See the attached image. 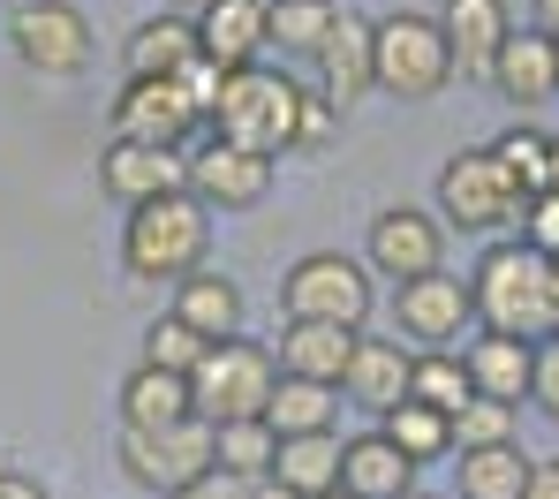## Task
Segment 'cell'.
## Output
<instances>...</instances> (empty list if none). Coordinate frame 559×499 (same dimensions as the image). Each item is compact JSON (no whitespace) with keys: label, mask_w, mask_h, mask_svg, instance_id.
<instances>
[{"label":"cell","mask_w":559,"mask_h":499,"mask_svg":"<svg viewBox=\"0 0 559 499\" xmlns=\"http://www.w3.org/2000/svg\"><path fill=\"white\" fill-rule=\"evenodd\" d=\"M371 302H378L371 265H364V258H341V250H310V258H295V265L280 273V310H287V318H325V325L364 333Z\"/></svg>","instance_id":"cell-6"},{"label":"cell","mask_w":559,"mask_h":499,"mask_svg":"<svg viewBox=\"0 0 559 499\" xmlns=\"http://www.w3.org/2000/svg\"><path fill=\"white\" fill-rule=\"evenodd\" d=\"M273 454H280V431L265 424V416H242V424H212V470L265 485V477H273Z\"/></svg>","instance_id":"cell-30"},{"label":"cell","mask_w":559,"mask_h":499,"mask_svg":"<svg viewBox=\"0 0 559 499\" xmlns=\"http://www.w3.org/2000/svg\"><path fill=\"white\" fill-rule=\"evenodd\" d=\"M114 462H121V477H129L136 492L175 499L212 470V424L189 416V424H159V431H121Z\"/></svg>","instance_id":"cell-7"},{"label":"cell","mask_w":559,"mask_h":499,"mask_svg":"<svg viewBox=\"0 0 559 499\" xmlns=\"http://www.w3.org/2000/svg\"><path fill=\"white\" fill-rule=\"evenodd\" d=\"M491 92L514 106V114H537L545 99H559V38L537 23H514V38L499 46L491 61Z\"/></svg>","instance_id":"cell-16"},{"label":"cell","mask_w":559,"mask_h":499,"mask_svg":"<svg viewBox=\"0 0 559 499\" xmlns=\"http://www.w3.org/2000/svg\"><path fill=\"white\" fill-rule=\"evenodd\" d=\"M552 198H559V129H552Z\"/></svg>","instance_id":"cell-45"},{"label":"cell","mask_w":559,"mask_h":499,"mask_svg":"<svg viewBox=\"0 0 559 499\" xmlns=\"http://www.w3.org/2000/svg\"><path fill=\"white\" fill-rule=\"evenodd\" d=\"M189 61H197V23L189 15H144L121 38V69L129 76H182Z\"/></svg>","instance_id":"cell-24"},{"label":"cell","mask_w":559,"mask_h":499,"mask_svg":"<svg viewBox=\"0 0 559 499\" xmlns=\"http://www.w3.org/2000/svg\"><path fill=\"white\" fill-rule=\"evenodd\" d=\"M265 8H273V0H212V8L197 15V54H204L212 69H258V54L273 46Z\"/></svg>","instance_id":"cell-18"},{"label":"cell","mask_w":559,"mask_h":499,"mask_svg":"<svg viewBox=\"0 0 559 499\" xmlns=\"http://www.w3.org/2000/svg\"><path fill=\"white\" fill-rule=\"evenodd\" d=\"M333 499H348V492H333Z\"/></svg>","instance_id":"cell-47"},{"label":"cell","mask_w":559,"mask_h":499,"mask_svg":"<svg viewBox=\"0 0 559 499\" xmlns=\"http://www.w3.org/2000/svg\"><path fill=\"white\" fill-rule=\"evenodd\" d=\"M204 8H212V0H167V15H189V23H197Z\"/></svg>","instance_id":"cell-43"},{"label":"cell","mask_w":559,"mask_h":499,"mask_svg":"<svg viewBox=\"0 0 559 499\" xmlns=\"http://www.w3.org/2000/svg\"><path fill=\"white\" fill-rule=\"evenodd\" d=\"M258 499H302V492H287V485H273V477H265V485H258Z\"/></svg>","instance_id":"cell-44"},{"label":"cell","mask_w":559,"mask_h":499,"mask_svg":"<svg viewBox=\"0 0 559 499\" xmlns=\"http://www.w3.org/2000/svg\"><path fill=\"white\" fill-rule=\"evenodd\" d=\"M408 379H416V348L401 333H356V356L341 371V401H356L364 416H393L408 401Z\"/></svg>","instance_id":"cell-14"},{"label":"cell","mask_w":559,"mask_h":499,"mask_svg":"<svg viewBox=\"0 0 559 499\" xmlns=\"http://www.w3.org/2000/svg\"><path fill=\"white\" fill-rule=\"evenodd\" d=\"M439 258H447V219L424 212V204H385L371 219V235H364V265L385 273L393 288L439 273Z\"/></svg>","instance_id":"cell-11"},{"label":"cell","mask_w":559,"mask_h":499,"mask_svg":"<svg viewBox=\"0 0 559 499\" xmlns=\"http://www.w3.org/2000/svg\"><path fill=\"white\" fill-rule=\"evenodd\" d=\"M462 364H468V387L476 394H491V401H530V379H537V341H522V333H468V348H462Z\"/></svg>","instance_id":"cell-20"},{"label":"cell","mask_w":559,"mask_h":499,"mask_svg":"<svg viewBox=\"0 0 559 499\" xmlns=\"http://www.w3.org/2000/svg\"><path fill=\"white\" fill-rule=\"evenodd\" d=\"M439 31H447L454 76L491 84V61H499V46L514 38V8H507V0H447V8H439Z\"/></svg>","instance_id":"cell-17"},{"label":"cell","mask_w":559,"mask_h":499,"mask_svg":"<svg viewBox=\"0 0 559 499\" xmlns=\"http://www.w3.org/2000/svg\"><path fill=\"white\" fill-rule=\"evenodd\" d=\"M341 416V387H318V379H280L265 401V424L280 439H310V431H333Z\"/></svg>","instance_id":"cell-28"},{"label":"cell","mask_w":559,"mask_h":499,"mask_svg":"<svg viewBox=\"0 0 559 499\" xmlns=\"http://www.w3.org/2000/svg\"><path fill=\"white\" fill-rule=\"evenodd\" d=\"M439 219L462 227V235H507V227L522 219V198H514V182L499 175L491 144L454 152V159L439 167Z\"/></svg>","instance_id":"cell-9"},{"label":"cell","mask_w":559,"mask_h":499,"mask_svg":"<svg viewBox=\"0 0 559 499\" xmlns=\"http://www.w3.org/2000/svg\"><path fill=\"white\" fill-rule=\"evenodd\" d=\"M204 348H212V341L167 310V318H152V325H144V356H136V364H159V371H182V379H189V371L204 364Z\"/></svg>","instance_id":"cell-34"},{"label":"cell","mask_w":559,"mask_h":499,"mask_svg":"<svg viewBox=\"0 0 559 499\" xmlns=\"http://www.w3.org/2000/svg\"><path fill=\"white\" fill-rule=\"evenodd\" d=\"M408 499H454V492H408Z\"/></svg>","instance_id":"cell-46"},{"label":"cell","mask_w":559,"mask_h":499,"mask_svg":"<svg viewBox=\"0 0 559 499\" xmlns=\"http://www.w3.org/2000/svg\"><path fill=\"white\" fill-rule=\"evenodd\" d=\"M348 356H356V333L348 325H325V318H287L280 325V379H318V387H341V371H348Z\"/></svg>","instance_id":"cell-21"},{"label":"cell","mask_w":559,"mask_h":499,"mask_svg":"<svg viewBox=\"0 0 559 499\" xmlns=\"http://www.w3.org/2000/svg\"><path fill=\"white\" fill-rule=\"evenodd\" d=\"M530 454H522V439H507V447H462V462H454V499H522L530 492Z\"/></svg>","instance_id":"cell-26"},{"label":"cell","mask_w":559,"mask_h":499,"mask_svg":"<svg viewBox=\"0 0 559 499\" xmlns=\"http://www.w3.org/2000/svg\"><path fill=\"white\" fill-rule=\"evenodd\" d=\"M273 152H250V144H227V136H204L189 152V198L212 204V212H250V204L273 198Z\"/></svg>","instance_id":"cell-12"},{"label":"cell","mask_w":559,"mask_h":499,"mask_svg":"<svg viewBox=\"0 0 559 499\" xmlns=\"http://www.w3.org/2000/svg\"><path fill=\"white\" fill-rule=\"evenodd\" d=\"M197 394H189L182 371H159V364H136L121 379V431H159V424H189Z\"/></svg>","instance_id":"cell-23"},{"label":"cell","mask_w":559,"mask_h":499,"mask_svg":"<svg viewBox=\"0 0 559 499\" xmlns=\"http://www.w3.org/2000/svg\"><path fill=\"white\" fill-rule=\"evenodd\" d=\"M378 431H385L416 470H424V462H439V454H454V416H439V408H424V401H401Z\"/></svg>","instance_id":"cell-31"},{"label":"cell","mask_w":559,"mask_h":499,"mask_svg":"<svg viewBox=\"0 0 559 499\" xmlns=\"http://www.w3.org/2000/svg\"><path fill=\"white\" fill-rule=\"evenodd\" d=\"M333 129H341V106L325 99L318 84H302V121H295V152H325V144H333Z\"/></svg>","instance_id":"cell-36"},{"label":"cell","mask_w":559,"mask_h":499,"mask_svg":"<svg viewBox=\"0 0 559 499\" xmlns=\"http://www.w3.org/2000/svg\"><path fill=\"white\" fill-rule=\"evenodd\" d=\"M522 499H559V454H545V462L530 470V492Z\"/></svg>","instance_id":"cell-40"},{"label":"cell","mask_w":559,"mask_h":499,"mask_svg":"<svg viewBox=\"0 0 559 499\" xmlns=\"http://www.w3.org/2000/svg\"><path fill=\"white\" fill-rule=\"evenodd\" d=\"M175 499H258V485H250V477H227V470H204V477Z\"/></svg>","instance_id":"cell-39"},{"label":"cell","mask_w":559,"mask_h":499,"mask_svg":"<svg viewBox=\"0 0 559 499\" xmlns=\"http://www.w3.org/2000/svg\"><path fill=\"white\" fill-rule=\"evenodd\" d=\"M537 31H552V38H559V0H537Z\"/></svg>","instance_id":"cell-42"},{"label":"cell","mask_w":559,"mask_h":499,"mask_svg":"<svg viewBox=\"0 0 559 499\" xmlns=\"http://www.w3.org/2000/svg\"><path fill=\"white\" fill-rule=\"evenodd\" d=\"M295 121H302V76L280 69H227L219 76V106H212V136L250 144V152H295Z\"/></svg>","instance_id":"cell-3"},{"label":"cell","mask_w":559,"mask_h":499,"mask_svg":"<svg viewBox=\"0 0 559 499\" xmlns=\"http://www.w3.org/2000/svg\"><path fill=\"white\" fill-rule=\"evenodd\" d=\"M0 499H53L38 477H23V470H0Z\"/></svg>","instance_id":"cell-41"},{"label":"cell","mask_w":559,"mask_h":499,"mask_svg":"<svg viewBox=\"0 0 559 499\" xmlns=\"http://www.w3.org/2000/svg\"><path fill=\"white\" fill-rule=\"evenodd\" d=\"M468 394H476V387H468L462 348H416V379H408V401H424V408L454 416Z\"/></svg>","instance_id":"cell-32"},{"label":"cell","mask_w":559,"mask_h":499,"mask_svg":"<svg viewBox=\"0 0 559 499\" xmlns=\"http://www.w3.org/2000/svg\"><path fill=\"white\" fill-rule=\"evenodd\" d=\"M468 325H476V296H468V281H454L447 265L393 288V333L408 348H462Z\"/></svg>","instance_id":"cell-10"},{"label":"cell","mask_w":559,"mask_h":499,"mask_svg":"<svg viewBox=\"0 0 559 499\" xmlns=\"http://www.w3.org/2000/svg\"><path fill=\"white\" fill-rule=\"evenodd\" d=\"M341 492L348 499H408L416 492V462L371 424V431L341 439Z\"/></svg>","instance_id":"cell-22"},{"label":"cell","mask_w":559,"mask_h":499,"mask_svg":"<svg viewBox=\"0 0 559 499\" xmlns=\"http://www.w3.org/2000/svg\"><path fill=\"white\" fill-rule=\"evenodd\" d=\"M0 8H8V0H0Z\"/></svg>","instance_id":"cell-48"},{"label":"cell","mask_w":559,"mask_h":499,"mask_svg":"<svg viewBox=\"0 0 559 499\" xmlns=\"http://www.w3.org/2000/svg\"><path fill=\"white\" fill-rule=\"evenodd\" d=\"M189 129H204V114L189 106L182 76H121V92H114V136L175 144V152H182Z\"/></svg>","instance_id":"cell-13"},{"label":"cell","mask_w":559,"mask_h":499,"mask_svg":"<svg viewBox=\"0 0 559 499\" xmlns=\"http://www.w3.org/2000/svg\"><path fill=\"white\" fill-rule=\"evenodd\" d=\"M491 159H499V175L514 182V198H545L552 190V129H537V121H514L499 144H491Z\"/></svg>","instance_id":"cell-29"},{"label":"cell","mask_w":559,"mask_h":499,"mask_svg":"<svg viewBox=\"0 0 559 499\" xmlns=\"http://www.w3.org/2000/svg\"><path fill=\"white\" fill-rule=\"evenodd\" d=\"M318 61V92L341 106H364L378 92V69H371V23H356V15H341L333 31H325V46L310 54Z\"/></svg>","instance_id":"cell-19"},{"label":"cell","mask_w":559,"mask_h":499,"mask_svg":"<svg viewBox=\"0 0 559 499\" xmlns=\"http://www.w3.org/2000/svg\"><path fill=\"white\" fill-rule=\"evenodd\" d=\"M273 485H287V492H302V499H333V492H341V439H333V431L280 439Z\"/></svg>","instance_id":"cell-27"},{"label":"cell","mask_w":559,"mask_h":499,"mask_svg":"<svg viewBox=\"0 0 559 499\" xmlns=\"http://www.w3.org/2000/svg\"><path fill=\"white\" fill-rule=\"evenodd\" d=\"M333 23H341V8H333V0H273V8H265L273 46H280V54H302V61L325 46V31H333Z\"/></svg>","instance_id":"cell-33"},{"label":"cell","mask_w":559,"mask_h":499,"mask_svg":"<svg viewBox=\"0 0 559 499\" xmlns=\"http://www.w3.org/2000/svg\"><path fill=\"white\" fill-rule=\"evenodd\" d=\"M530 408H545L559 424V333L552 341H537V379H530Z\"/></svg>","instance_id":"cell-38"},{"label":"cell","mask_w":559,"mask_h":499,"mask_svg":"<svg viewBox=\"0 0 559 499\" xmlns=\"http://www.w3.org/2000/svg\"><path fill=\"white\" fill-rule=\"evenodd\" d=\"M280 387V364L265 341L235 333V341H212L204 364L189 371V394H197V416L204 424H242V416H265V401Z\"/></svg>","instance_id":"cell-5"},{"label":"cell","mask_w":559,"mask_h":499,"mask_svg":"<svg viewBox=\"0 0 559 499\" xmlns=\"http://www.w3.org/2000/svg\"><path fill=\"white\" fill-rule=\"evenodd\" d=\"M204 258H212V204H197L189 190L129 204V219H121V265H129V281H144V288L167 281L175 288L189 273H204Z\"/></svg>","instance_id":"cell-2"},{"label":"cell","mask_w":559,"mask_h":499,"mask_svg":"<svg viewBox=\"0 0 559 499\" xmlns=\"http://www.w3.org/2000/svg\"><path fill=\"white\" fill-rule=\"evenodd\" d=\"M514 235L530 242V250H545V258H559V198L545 190V198L522 204V219H514Z\"/></svg>","instance_id":"cell-37"},{"label":"cell","mask_w":559,"mask_h":499,"mask_svg":"<svg viewBox=\"0 0 559 499\" xmlns=\"http://www.w3.org/2000/svg\"><path fill=\"white\" fill-rule=\"evenodd\" d=\"M98 190L121 204H144V198H167V190H189V152L175 144H136V136H114L98 152Z\"/></svg>","instance_id":"cell-15"},{"label":"cell","mask_w":559,"mask_h":499,"mask_svg":"<svg viewBox=\"0 0 559 499\" xmlns=\"http://www.w3.org/2000/svg\"><path fill=\"white\" fill-rule=\"evenodd\" d=\"M182 325H197L204 341H235L242 333V288L227 281V273H189V281H175V302H167Z\"/></svg>","instance_id":"cell-25"},{"label":"cell","mask_w":559,"mask_h":499,"mask_svg":"<svg viewBox=\"0 0 559 499\" xmlns=\"http://www.w3.org/2000/svg\"><path fill=\"white\" fill-rule=\"evenodd\" d=\"M476 325L484 333H522V341H552L559 333V258L530 250L522 235L491 242L468 273Z\"/></svg>","instance_id":"cell-1"},{"label":"cell","mask_w":559,"mask_h":499,"mask_svg":"<svg viewBox=\"0 0 559 499\" xmlns=\"http://www.w3.org/2000/svg\"><path fill=\"white\" fill-rule=\"evenodd\" d=\"M8 46H15V61L31 76H84L92 54H98L92 15L76 0H23L8 15Z\"/></svg>","instance_id":"cell-8"},{"label":"cell","mask_w":559,"mask_h":499,"mask_svg":"<svg viewBox=\"0 0 559 499\" xmlns=\"http://www.w3.org/2000/svg\"><path fill=\"white\" fill-rule=\"evenodd\" d=\"M514 401H491V394H468L462 408H454V454L462 447H507L514 439Z\"/></svg>","instance_id":"cell-35"},{"label":"cell","mask_w":559,"mask_h":499,"mask_svg":"<svg viewBox=\"0 0 559 499\" xmlns=\"http://www.w3.org/2000/svg\"><path fill=\"white\" fill-rule=\"evenodd\" d=\"M371 69H378V92L393 99H439L454 84V54H447V31L439 15H378L371 23Z\"/></svg>","instance_id":"cell-4"}]
</instances>
